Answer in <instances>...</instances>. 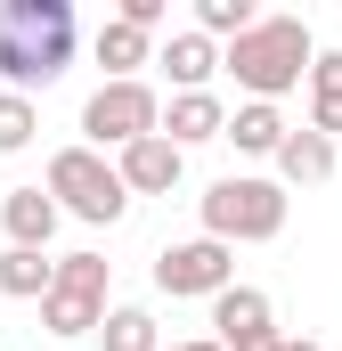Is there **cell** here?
Listing matches in <instances>:
<instances>
[{
  "mask_svg": "<svg viewBox=\"0 0 342 351\" xmlns=\"http://www.w3.org/2000/svg\"><path fill=\"white\" fill-rule=\"evenodd\" d=\"M98 351H163L155 311H139V302H106V319H98Z\"/></svg>",
  "mask_w": 342,
  "mask_h": 351,
  "instance_id": "17",
  "label": "cell"
},
{
  "mask_svg": "<svg viewBox=\"0 0 342 351\" xmlns=\"http://www.w3.org/2000/svg\"><path fill=\"white\" fill-rule=\"evenodd\" d=\"M41 188H49V204H57V213H74V221H90V229H114V221L131 213V188L114 180L106 156H90V147H57Z\"/></svg>",
  "mask_w": 342,
  "mask_h": 351,
  "instance_id": "4",
  "label": "cell"
},
{
  "mask_svg": "<svg viewBox=\"0 0 342 351\" xmlns=\"http://www.w3.org/2000/svg\"><path fill=\"white\" fill-rule=\"evenodd\" d=\"M57 204H49V188H8L0 196V229H8V245H25V254H49V237H57Z\"/></svg>",
  "mask_w": 342,
  "mask_h": 351,
  "instance_id": "10",
  "label": "cell"
},
{
  "mask_svg": "<svg viewBox=\"0 0 342 351\" xmlns=\"http://www.w3.org/2000/svg\"><path fill=\"white\" fill-rule=\"evenodd\" d=\"M269 164H277V188H326V180H334V139H318V131H285Z\"/></svg>",
  "mask_w": 342,
  "mask_h": 351,
  "instance_id": "11",
  "label": "cell"
},
{
  "mask_svg": "<svg viewBox=\"0 0 342 351\" xmlns=\"http://www.w3.org/2000/svg\"><path fill=\"white\" fill-rule=\"evenodd\" d=\"M179 172H187V156H179L171 139H155V131H147V139H131V147L114 156V180H122L131 196H171Z\"/></svg>",
  "mask_w": 342,
  "mask_h": 351,
  "instance_id": "8",
  "label": "cell"
},
{
  "mask_svg": "<svg viewBox=\"0 0 342 351\" xmlns=\"http://www.w3.org/2000/svg\"><path fill=\"white\" fill-rule=\"evenodd\" d=\"M155 114H163V98H155L147 82H98V90H90V106H82V131H90L82 147H90V156H106V147L122 156L131 139L155 131Z\"/></svg>",
  "mask_w": 342,
  "mask_h": 351,
  "instance_id": "6",
  "label": "cell"
},
{
  "mask_svg": "<svg viewBox=\"0 0 342 351\" xmlns=\"http://www.w3.org/2000/svg\"><path fill=\"white\" fill-rule=\"evenodd\" d=\"M220 351H285V335H277V327H261V335H237V343H220Z\"/></svg>",
  "mask_w": 342,
  "mask_h": 351,
  "instance_id": "22",
  "label": "cell"
},
{
  "mask_svg": "<svg viewBox=\"0 0 342 351\" xmlns=\"http://www.w3.org/2000/svg\"><path fill=\"white\" fill-rule=\"evenodd\" d=\"M220 123H228V106L212 98V90H179L163 114H155V139H171L179 156L187 147H204V139H220Z\"/></svg>",
  "mask_w": 342,
  "mask_h": 351,
  "instance_id": "9",
  "label": "cell"
},
{
  "mask_svg": "<svg viewBox=\"0 0 342 351\" xmlns=\"http://www.w3.org/2000/svg\"><path fill=\"white\" fill-rule=\"evenodd\" d=\"M49 278H57L49 254H25V245H8V254H0V294H8V302H41V294H49Z\"/></svg>",
  "mask_w": 342,
  "mask_h": 351,
  "instance_id": "18",
  "label": "cell"
},
{
  "mask_svg": "<svg viewBox=\"0 0 342 351\" xmlns=\"http://www.w3.org/2000/svg\"><path fill=\"white\" fill-rule=\"evenodd\" d=\"M171 351H220V343H212V335H196V343H171Z\"/></svg>",
  "mask_w": 342,
  "mask_h": 351,
  "instance_id": "23",
  "label": "cell"
},
{
  "mask_svg": "<svg viewBox=\"0 0 342 351\" xmlns=\"http://www.w3.org/2000/svg\"><path fill=\"white\" fill-rule=\"evenodd\" d=\"M114 16H122V25H139V33H155V25H163L171 8H163V0H122Z\"/></svg>",
  "mask_w": 342,
  "mask_h": 351,
  "instance_id": "21",
  "label": "cell"
},
{
  "mask_svg": "<svg viewBox=\"0 0 342 351\" xmlns=\"http://www.w3.org/2000/svg\"><path fill=\"white\" fill-rule=\"evenodd\" d=\"M106 278L114 262L106 254H66L57 278H49V294H41V335H98V319H106Z\"/></svg>",
  "mask_w": 342,
  "mask_h": 351,
  "instance_id": "5",
  "label": "cell"
},
{
  "mask_svg": "<svg viewBox=\"0 0 342 351\" xmlns=\"http://www.w3.org/2000/svg\"><path fill=\"white\" fill-rule=\"evenodd\" d=\"M293 123L277 114V106H261V98H245L228 123H220V139H237V156H277V139H285Z\"/></svg>",
  "mask_w": 342,
  "mask_h": 351,
  "instance_id": "16",
  "label": "cell"
},
{
  "mask_svg": "<svg viewBox=\"0 0 342 351\" xmlns=\"http://www.w3.org/2000/svg\"><path fill=\"white\" fill-rule=\"evenodd\" d=\"M261 25V8L253 0H196V33L220 49V41H237V33H253Z\"/></svg>",
  "mask_w": 342,
  "mask_h": 351,
  "instance_id": "19",
  "label": "cell"
},
{
  "mask_svg": "<svg viewBox=\"0 0 342 351\" xmlns=\"http://www.w3.org/2000/svg\"><path fill=\"white\" fill-rule=\"evenodd\" d=\"M74 0H0V82L16 98L49 90L66 66H74Z\"/></svg>",
  "mask_w": 342,
  "mask_h": 351,
  "instance_id": "1",
  "label": "cell"
},
{
  "mask_svg": "<svg viewBox=\"0 0 342 351\" xmlns=\"http://www.w3.org/2000/svg\"><path fill=\"white\" fill-rule=\"evenodd\" d=\"M33 131H41V106H33V98H16V90H0V156L33 147Z\"/></svg>",
  "mask_w": 342,
  "mask_h": 351,
  "instance_id": "20",
  "label": "cell"
},
{
  "mask_svg": "<svg viewBox=\"0 0 342 351\" xmlns=\"http://www.w3.org/2000/svg\"><path fill=\"white\" fill-rule=\"evenodd\" d=\"M196 204H204V237L237 254V245H269V237L285 229V204H293V196H285L277 180H261V172H228V180H212Z\"/></svg>",
  "mask_w": 342,
  "mask_h": 351,
  "instance_id": "3",
  "label": "cell"
},
{
  "mask_svg": "<svg viewBox=\"0 0 342 351\" xmlns=\"http://www.w3.org/2000/svg\"><path fill=\"white\" fill-rule=\"evenodd\" d=\"M310 131L318 139H342V49H318L310 58Z\"/></svg>",
  "mask_w": 342,
  "mask_h": 351,
  "instance_id": "15",
  "label": "cell"
},
{
  "mask_svg": "<svg viewBox=\"0 0 342 351\" xmlns=\"http://www.w3.org/2000/svg\"><path fill=\"white\" fill-rule=\"evenodd\" d=\"M90 58L106 66V82H139V66H155V49H147V33H139V25H122V16H106V25H98V41H90Z\"/></svg>",
  "mask_w": 342,
  "mask_h": 351,
  "instance_id": "13",
  "label": "cell"
},
{
  "mask_svg": "<svg viewBox=\"0 0 342 351\" xmlns=\"http://www.w3.org/2000/svg\"><path fill=\"white\" fill-rule=\"evenodd\" d=\"M310 58H318V41H310V25H302V16H261L253 33H237V41L220 49V74H237L245 98L277 106L285 90H302Z\"/></svg>",
  "mask_w": 342,
  "mask_h": 351,
  "instance_id": "2",
  "label": "cell"
},
{
  "mask_svg": "<svg viewBox=\"0 0 342 351\" xmlns=\"http://www.w3.org/2000/svg\"><path fill=\"white\" fill-rule=\"evenodd\" d=\"M212 327H220L212 343H237V335L277 327V319H269V294H261V286H220V294H212Z\"/></svg>",
  "mask_w": 342,
  "mask_h": 351,
  "instance_id": "14",
  "label": "cell"
},
{
  "mask_svg": "<svg viewBox=\"0 0 342 351\" xmlns=\"http://www.w3.org/2000/svg\"><path fill=\"white\" fill-rule=\"evenodd\" d=\"M220 286H237V254L212 245V237H187V245L155 254V294H171V302H212Z\"/></svg>",
  "mask_w": 342,
  "mask_h": 351,
  "instance_id": "7",
  "label": "cell"
},
{
  "mask_svg": "<svg viewBox=\"0 0 342 351\" xmlns=\"http://www.w3.org/2000/svg\"><path fill=\"white\" fill-rule=\"evenodd\" d=\"M285 351H326V343H293V335H285Z\"/></svg>",
  "mask_w": 342,
  "mask_h": 351,
  "instance_id": "24",
  "label": "cell"
},
{
  "mask_svg": "<svg viewBox=\"0 0 342 351\" xmlns=\"http://www.w3.org/2000/svg\"><path fill=\"white\" fill-rule=\"evenodd\" d=\"M155 66L171 74V98H179V90H204L212 74H220V49H212V41L187 25V33H171L163 49H155Z\"/></svg>",
  "mask_w": 342,
  "mask_h": 351,
  "instance_id": "12",
  "label": "cell"
}]
</instances>
